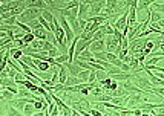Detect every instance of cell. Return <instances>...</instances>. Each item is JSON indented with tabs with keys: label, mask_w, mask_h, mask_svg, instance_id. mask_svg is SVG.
Here are the masks:
<instances>
[{
	"label": "cell",
	"mask_w": 164,
	"mask_h": 116,
	"mask_svg": "<svg viewBox=\"0 0 164 116\" xmlns=\"http://www.w3.org/2000/svg\"><path fill=\"white\" fill-rule=\"evenodd\" d=\"M68 23H69V28H71V31L74 32V35H75V37H80L81 29H80V26H78V21H77V19L68 20Z\"/></svg>",
	"instance_id": "8"
},
{
	"label": "cell",
	"mask_w": 164,
	"mask_h": 116,
	"mask_svg": "<svg viewBox=\"0 0 164 116\" xmlns=\"http://www.w3.org/2000/svg\"><path fill=\"white\" fill-rule=\"evenodd\" d=\"M31 116H45V113H43V110H40V112H36L34 115H31Z\"/></svg>",
	"instance_id": "28"
},
{
	"label": "cell",
	"mask_w": 164,
	"mask_h": 116,
	"mask_svg": "<svg viewBox=\"0 0 164 116\" xmlns=\"http://www.w3.org/2000/svg\"><path fill=\"white\" fill-rule=\"evenodd\" d=\"M63 63H68V55H65V54L55 58V64H63Z\"/></svg>",
	"instance_id": "20"
},
{
	"label": "cell",
	"mask_w": 164,
	"mask_h": 116,
	"mask_svg": "<svg viewBox=\"0 0 164 116\" xmlns=\"http://www.w3.org/2000/svg\"><path fill=\"white\" fill-rule=\"evenodd\" d=\"M88 83H89V84H94V83H97V75H95V70H94V72H89Z\"/></svg>",
	"instance_id": "23"
},
{
	"label": "cell",
	"mask_w": 164,
	"mask_h": 116,
	"mask_svg": "<svg viewBox=\"0 0 164 116\" xmlns=\"http://www.w3.org/2000/svg\"><path fill=\"white\" fill-rule=\"evenodd\" d=\"M0 6H2V0H0Z\"/></svg>",
	"instance_id": "31"
},
{
	"label": "cell",
	"mask_w": 164,
	"mask_h": 116,
	"mask_svg": "<svg viewBox=\"0 0 164 116\" xmlns=\"http://www.w3.org/2000/svg\"><path fill=\"white\" fill-rule=\"evenodd\" d=\"M3 90H5V87H2V86H0V95H2V92H3Z\"/></svg>",
	"instance_id": "30"
},
{
	"label": "cell",
	"mask_w": 164,
	"mask_h": 116,
	"mask_svg": "<svg viewBox=\"0 0 164 116\" xmlns=\"http://www.w3.org/2000/svg\"><path fill=\"white\" fill-rule=\"evenodd\" d=\"M88 14H89V2H80L77 20H86Z\"/></svg>",
	"instance_id": "3"
},
{
	"label": "cell",
	"mask_w": 164,
	"mask_h": 116,
	"mask_svg": "<svg viewBox=\"0 0 164 116\" xmlns=\"http://www.w3.org/2000/svg\"><path fill=\"white\" fill-rule=\"evenodd\" d=\"M28 26H29V29L31 31H36V29H40L41 26H40V23H38V20H32V21H29L28 23Z\"/></svg>",
	"instance_id": "19"
},
{
	"label": "cell",
	"mask_w": 164,
	"mask_h": 116,
	"mask_svg": "<svg viewBox=\"0 0 164 116\" xmlns=\"http://www.w3.org/2000/svg\"><path fill=\"white\" fill-rule=\"evenodd\" d=\"M58 55H61V54H60V51H58L57 47H52V49L48 52V57H49V58H54V60L58 57Z\"/></svg>",
	"instance_id": "21"
},
{
	"label": "cell",
	"mask_w": 164,
	"mask_h": 116,
	"mask_svg": "<svg viewBox=\"0 0 164 116\" xmlns=\"http://www.w3.org/2000/svg\"><path fill=\"white\" fill-rule=\"evenodd\" d=\"M41 17L46 20L49 25H52L54 23V14L51 12V11H48V9H45V11H41Z\"/></svg>",
	"instance_id": "12"
},
{
	"label": "cell",
	"mask_w": 164,
	"mask_h": 116,
	"mask_svg": "<svg viewBox=\"0 0 164 116\" xmlns=\"http://www.w3.org/2000/svg\"><path fill=\"white\" fill-rule=\"evenodd\" d=\"M106 6V2L101 0V2H89V14L86 19H91V17H98L103 11V8Z\"/></svg>",
	"instance_id": "1"
},
{
	"label": "cell",
	"mask_w": 164,
	"mask_h": 116,
	"mask_svg": "<svg viewBox=\"0 0 164 116\" xmlns=\"http://www.w3.org/2000/svg\"><path fill=\"white\" fill-rule=\"evenodd\" d=\"M81 83H84V81H81L80 78H77V77H72V75H68V79H66L65 86L72 87V86H78V84H81Z\"/></svg>",
	"instance_id": "10"
},
{
	"label": "cell",
	"mask_w": 164,
	"mask_h": 116,
	"mask_svg": "<svg viewBox=\"0 0 164 116\" xmlns=\"http://www.w3.org/2000/svg\"><path fill=\"white\" fill-rule=\"evenodd\" d=\"M160 61H163V55H158V57L147 58V63H144V66H155V64H158Z\"/></svg>",
	"instance_id": "13"
},
{
	"label": "cell",
	"mask_w": 164,
	"mask_h": 116,
	"mask_svg": "<svg viewBox=\"0 0 164 116\" xmlns=\"http://www.w3.org/2000/svg\"><path fill=\"white\" fill-rule=\"evenodd\" d=\"M5 116H25V115L22 112H18L17 109H14L12 105H9L8 101H6V113H5Z\"/></svg>",
	"instance_id": "11"
},
{
	"label": "cell",
	"mask_w": 164,
	"mask_h": 116,
	"mask_svg": "<svg viewBox=\"0 0 164 116\" xmlns=\"http://www.w3.org/2000/svg\"><path fill=\"white\" fill-rule=\"evenodd\" d=\"M104 46H106V51L108 52L113 54L115 49H117V46H118V41L113 38V35H106L104 37Z\"/></svg>",
	"instance_id": "4"
},
{
	"label": "cell",
	"mask_w": 164,
	"mask_h": 116,
	"mask_svg": "<svg viewBox=\"0 0 164 116\" xmlns=\"http://www.w3.org/2000/svg\"><path fill=\"white\" fill-rule=\"evenodd\" d=\"M77 21H78V26H80V29H81V31H83V29L86 28V25H88V23H86V20H77Z\"/></svg>",
	"instance_id": "26"
},
{
	"label": "cell",
	"mask_w": 164,
	"mask_h": 116,
	"mask_svg": "<svg viewBox=\"0 0 164 116\" xmlns=\"http://www.w3.org/2000/svg\"><path fill=\"white\" fill-rule=\"evenodd\" d=\"M32 35L36 37V40H40V41H48V32H46L43 28L32 31Z\"/></svg>",
	"instance_id": "7"
},
{
	"label": "cell",
	"mask_w": 164,
	"mask_h": 116,
	"mask_svg": "<svg viewBox=\"0 0 164 116\" xmlns=\"http://www.w3.org/2000/svg\"><path fill=\"white\" fill-rule=\"evenodd\" d=\"M77 78H80L81 81H84V83H88V78H89V72L88 70H81L78 75H77ZM89 84V83H88Z\"/></svg>",
	"instance_id": "18"
},
{
	"label": "cell",
	"mask_w": 164,
	"mask_h": 116,
	"mask_svg": "<svg viewBox=\"0 0 164 116\" xmlns=\"http://www.w3.org/2000/svg\"><path fill=\"white\" fill-rule=\"evenodd\" d=\"M16 74H17V72H16L14 69H9V67H8V78H12V79H14V78H16Z\"/></svg>",
	"instance_id": "25"
},
{
	"label": "cell",
	"mask_w": 164,
	"mask_h": 116,
	"mask_svg": "<svg viewBox=\"0 0 164 116\" xmlns=\"http://www.w3.org/2000/svg\"><path fill=\"white\" fill-rule=\"evenodd\" d=\"M63 66L68 69V74H69V75H72V77H77V75L83 70V69H80V67H78V64H77V63H63Z\"/></svg>",
	"instance_id": "6"
},
{
	"label": "cell",
	"mask_w": 164,
	"mask_h": 116,
	"mask_svg": "<svg viewBox=\"0 0 164 116\" xmlns=\"http://www.w3.org/2000/svg\"><path fill=\"white\" fill-rule=\"evenodd\" d=\"M36 113V109H34V102L32 104H26L25 109H23V115L25 116H31Z\"/></svg>",
	"instance_id": "14"
},
{
	"label": "cell",
	"mask_w": 164,
	"mask_h": 116,
	"mask_svg": "<svg viewBox=\"0 0 164 116\" xmlns=\"http://www.w3.org/2000/svg\"><path fill=\"white\" fill-rule=\"evenodd\" d=\"M14 79H16V81H23V79H26V77H25V74H23V72H17Z\"/></svg>",
	"instance_id": "24"
},
{
	"label": "cell",
	"mask_w": 164,
	"mask_h": 116,
	"mask_svg": "<svg viewBox=\"0 0 164 116\" xmlns=\"http://www.w3.org/2000/svg\"><path fill=\"white\" fill-rule=\"evenodd\" d=\"M71 116H81L78 112H75V110H72V113H71Z\"/></svg>",
	"instance_id": "29"
},
{
	"label": "cell",
	"mask_w": 164,
	"mask_h": 116,
	"mask_svg": "<svg viewBox=\"0 0 164 116\" xmlns=\"http://www.w3.org/2000/svg\"><path fill=\"white\" fill-rule=\"evenodd\" d=\"M88 51H91L92 54H94V52H104V51H106L104 40H98V41H94V40H92V43H91V46H89Z\"/></svg>",
	"instance_id": "5"
},
{
	"label": "cell",
	"mask_w": 164,
	"mask_h": 116,
	"mask_svg": "<svg viewBox=\"0 0 164 116\" xmlns=\"http://www.w3.org/2000/svg\"><path fill=\"white\" fill-rule=\"evenodd\" d=\"M92 43V38L91 40H81L78 37L77 40V43H75V54H74V58H77L83 51H86V49H89V46H91Z\"/></svg>",
	"instance_id": "2"
},
{
	"label": "cell",
	"mask_w": 164,
	"mask_h": 116,
	"mask_svg": "<svg viewBox=\"0 0 164 116\" xmlns=\"http://www.w3.org/2000/svg\"><path fill=\"white\" fill-rule=\"evenodd\" d=\"M0 78H8V69L6 70H0Z\"/></svg>",
	"instance_id": "27"
},
{
	"label": "cell",
	"mask_w": 164,
	"mask_h": 116,
	"mask_svg": "<svg viewBox=\"0 0 164 116\" xmlns=\"http://www.w3.org/2000/svg\"><path fill=\"white\" fill-rule=\"evenodd\" d=\"M34 40H36V37H34V35H32V32H31V34H25V35H23V38H22V41H23V44H25V46H29Z\"/></svg>",
	"instance_id": "15"
},
{
	"label": "cell",
	"mask_w": 164,
	"mask_h": 116,
	"mask_svg": "<svg viewBox=\"0 0 164 116\" xmlns=\"http://www.w3.org/2000/svg\"><path fill=\"white\" fill-rule=\"evenodd\" d=\"M2 98H3L5 101H14V99H16V95L11 93V92H8V90L5 89V90L2 92Z\"/></svg>",
	"instance_id": "17"
},
{
	"label": "cell",
	"mask_w": 164,
	"mask_h": 116,
	"mask_svg": "<svg viewBox=\"0 0 164 116\" xmlns=\"http://www.w3.org/2000/svg\"><path fill=\"white\" fill-rule=\"evenodd\" d=\"M110 99H112V96H109L108 93H101L95 98V102H110Z\"/></svg>",
	"instance_id": "16"
},
{
	"label": "cell",
	"mask_w": 164,
	"mask_h": 116,
	"mask_svg": "<svg viewBox=\"0 0 164 116\" xmlns=\"http://www.w3.org/2000/svg\"><path fill=\"white\" fill-rule=\"evenodd\" d=\"M160 21H163V14L155 12V11H150L149 12V23H160Z\"/></svg>",
	"instance_id": "9"
},
{
	"label": "cell",
	"mask_w": 164,
	"mask_h": 116,
	"mask_svg": "<svg viewBox=\"0 0 164 116\" xmlns=\"http://www.w3.org/2000/svg\"><path fill=\"white\" fill-rule=\"evenodd\" d=\"M52 47H55V46L51 41H43V51H45V52H49Z\"/></svg>",
	"instance_id": "22"
}]
</instances>
